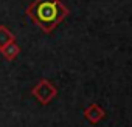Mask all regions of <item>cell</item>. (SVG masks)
<instances>
[{
    "mask_svg": "<svg viewBox=\"0 0 132 127\" xmlns=\"http://www.w3.org/2000/svg\"><path fill=\"white\" fill-rule=\"evenodd\" d=\"M70 14L69 8L61 0H34L27 8V16L44 31L51 33Z\"/></svg>",
    "mask_w": 132,
    "mask_h": 127,
    "instance_id": "cell-1",
    "label": "cell"
},
{
    "mask_svg": "<svg viewBox=\"0 0 132 127\" xmlns=\"http://www.w3.org/2000/svg\"><path fill=\"white\" fill-rule=\"evenodd\" d=\"M16 40V36L5 26V25H0V48H3L6 43Z\"/></svg>",
    "mask_w": 132,
    "mask_h": 127,
    "instance_id": "cell-5",
    "label": "cell"
},
{
    "mask_svg": "<svg viewBox=\"0 0 132 127\" xmlns=\"http://www.w3.org/2000/svg\"><path fill=\"white\" fill-rule=\"evenodd\" d=\"M0 53H2V56H3L6 60H14V59L19 56V53H20V47L17 45L16 40H13V42L6 43L3 48H0Z\"/></svg>",
    "mask_w": 132,
    "mask_h": 127,
    "instance_id": "cell-4",
    "label": "cell"
},
{
    "mask_svg": "<svg viewBox=\"0 0 132 127\" xmlns=\"http://www.w3.org/2000/svg\"><path fill=\"white\" fill-rule=\"evenodd\" d=\"M31 95L42 104L47 105L50 104L56 96H57V88L53 82H50L48 79H40L33 88H31Z\"/></svg>",
    "mask_w": 132,
    "mask_h": 127,
    "instance_id": "cell-2",
    "label": "cell"
},
{
    "mask_svg": "<svg viewBox=\"0 0 132 127\" xmlns=\"http://www.w3.org/2000/svg\"><path fill=\"white\" fill-rule=\"evenodd\" d=\"M84 118L90 124H98L100 121H103L106 118V110L101 105H98V104H90L84 110Z\"/></svg>",
    "mask_w": 132,
    "mask_h": 127,
    "instance_id": "cell-3",
    "label": "cell"
}]
</instances>
